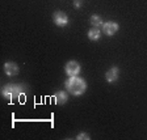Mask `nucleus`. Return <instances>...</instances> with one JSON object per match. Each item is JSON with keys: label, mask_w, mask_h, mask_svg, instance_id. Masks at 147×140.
Segmentation results:
<instances>
[{"label": "nucleus", "mask_w": 147, "mask_h": 140, "mask_svg": "<svg viewBox=\"0 0 147 140\" xmlns=\"http://www.w3.org/2000/svg\"><path fill=\"white\" fill-rule=\"evenodd\" d=\"M4 72L8 75V76H16L18 72H20V68L15 62H7L4 64Z\"/></svg>", "instance_id": "6"}, {"label": "nucleus", "mask_w": 147, "mask_h": 140, "mask_svg": "<svg viewBox=\"0 0 147 140\" xmlns=\"http://www.w3.org/2000/svg\"><path fill=\"white\" fill-rule=\"evenodd\" d=\"M68 100V96L64 90H59L57 93H54V102L57 105H64Z\"/></svg>", "instance_id": "8"}, {"label": "nucleus", "mask_w": 147, "mask_h": 140, "mask_svg": "<svg viewBox=\"0 0 147 140\" xmlns=\"http://www.w3.org/2000/svg\"><path fill=\"white\" fill-rule=\"evenodd\" d=\"M29 90L25 84H18V82H9L7 85L3 86L1 89V96L7 98L8 101H15L20 100L21 96H25Z\"/></svg>", "instance_id": "1"}, {"label": "nucleus", "mask_w": 147, "mask_h": 140, "mask_svg": "<svg viewBox=\"0 0 147 140\" xmlns=\"http://www.w3.org/2000/svg\"><path fill=\"white\" fill-rule=\"evenodd\" d=\"M118 29H119L118 24L114 21H107V22H104V25H102V31L109 37L114 36V34L118 31Z\"/></svg>", "instance_id": "5"}, {"label": "nucleus", "mask_w": 147, "mask_h": 140, "mask_svg": "<svg viewBox=\"0 0 147 140\" xmlns=\"http://www.w3.org/2000/svg\"><path fill=\"white\" fill-rule=\"evenodd\" d=\"M64 71H66V73H67L68 76H78L80 72V64L76 60H70L66 64Z\"/></svg>", "instance_id": "3"}, {"label": "nucleus", "mask_w": 147, "mask_h": 140, "mask_svg": "<svg viewBox=\"0 0 147 140\" xmlns=\"http://www.w3.org/2000/svg\"><path fill=\"white\" fill-rule=\"evenodd\" d=\"M118 77H119V70L117 67H112L109 71H107V73H105V79H107L108 82L117 81Z\"/></svg>", "instance_id": "7"}, {"label": "nucleus", "mask_w": 147, "mask_h": 140, "mask_svg": "<svg viewBox=\"0 0 147 140\" xmlns=\"http://www.w3.org/2000/svg\"><path fill=\"white\" fill-rule=\"evenodd\" d=\"M53 21L57 26H66L68 24V17L64 12H61V11H57V12L53 15Z\"/></svg>", "instance_id": "4"}, {"label": "nucleus", "mask_w": 147, "mask_h": 140, "mask_svg": "<svg viewBox=\"0 0 147 140\" xmlns=\"http://www.w3.org/2000/svg\"><path fill=\"white\" fill-rule=\"evenodd\" d=\"M64 86L72 96H82L87 90L86 80L79 76H68V79L64 82Z\"/></svg>", "instance_id": "2"}, {"label": "nucleus", "mask_w": 147, "mask_h": 140, "mask_svg": "<svg viewBox=\"0 0 147 140\" xmlns=\"http://www.w3.org/2000/svg\"><path fill=\"white\" fill-rule=\"evenodd\" d=\"M91 25L93 27H102V25H104V20L101 18V16H98V15H92L91 16Z\"/></svg>", "instance_id": "9"}, {"label": "nucleus", "mask_w": 147, "mask_h": 140, "mask_svg": "<svg viewBox=\"0 0 147 140\" xmlns=\"http://www.w3.org/2000/svg\"><path fill=\"white\" fill-rule=\"evenodd\" d=\"M88 38L91 41H98L101 38V30L98 27H92L88 30Z\"/></svg>", "instance_id": "10"}, {"label": "nucleus", "mask_w": 147, "mask_h": 140, "mask_svg": "<svg viewBox=\"0 0 147 140\" xmlns=\"http://www.w3.org/2000/svg\"><path fill=\"white\" fill-rule=\"evenodd\" d=\"M76 139H78V140H84V139H86V140H89V139H91V136H89L87 132H80V134L76 136Z\"/></svg>", "instance_id": "11"}, {"label": "nucleus", "mask_w": 147, "mask_h": 140, "mask_svg": "<svg viewBox=\"0 0 147 140\" xmlns=\"http://www.w3.org/2000/svg\"><path fill=\"white\" fill-rule=\"evenodd\" d=\"M74 5H75V8H80V7H82V1H80V0H75V1H74Z\"/></svg>", "instance_id": "12"}]
</instances>
